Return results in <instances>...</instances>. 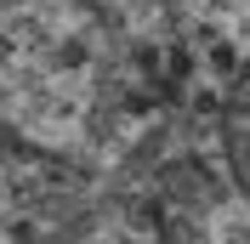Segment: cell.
<instances>
[{
	"label": "cell",
	"instance_id": "cell-1",
	"mask_svg": "<svg viewBox=\"0 0 250 244\" xmlns=\"http://www.w3.org/2000/svg\"><path fill=\"white\" fill-rule=\"evenodd\" d=\"M228 148H233V170H239V187L250 193V85L239 91V108L228 120Z\"/></svg>",
	"mask_w": 250,
	"mask_h": 244
}]
</instances>
